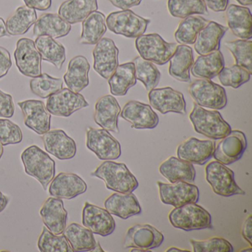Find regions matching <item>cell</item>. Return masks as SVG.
I'll return each mask as SVG.
<instances>
[{
    "mask_svg": "<svg viewBox=\"0 0 252 252\" xmlns=\"http://www.w3.org/2000/svg\"><path fill=\"white\" fill-rule=\"evenodd\" d=\"M91 175L103 180L108 189L116 192H133L138 187L135 175L123 163L105 160Z\"/></svg>",
    "mask_w": 252,
    "mask_h": 252,
    "instance_id": "obj_1",
    "label": "cell"
},
{
    "mask_svg": "<svg viewBox=\"0 0 252 252\" xmlns=\"http://www.w3.org/2000/svg\"><path fill=\"white\" fill-rule=\"evenodd\" d=\"M21 159L26 173L37 180L43 189L46 190L55 177V161L36 145L26 148L22 153Z\"/></svg>",
    "mask_w": 252,
    "mask_h": 252,
    "instance_id": "obj_2",
    "label": "cell"
},
{
    "mask_svg": "<svg viewBox=\"0 0 252 252\" xmlns=\"http://www.w3.org/2000/svg\"><path fill=\"white\" fill-rule=\"evenodd\" d=\"M189 119L197 133L210 139H222L231 131L218 110H208L194 103L189 114Z\"/></svg>",
    "mask_w": 252,
    "mask_h": 252,
    "instance_id": "obj_3",
    "label": "cell"
},
{
    "mask_svg": "<svg viewBox=\"0 0 252 252\" xmlns=\"http://www.w3.org/2000/svg\"><path fill=\"white\" fill-rule=\"evenodd\" d=\"M172 226L186 231L212 228V216L197 203H190L175 208L169 215Z\"/></svg>",
    "mask_w": 252,
    "mask_h": 252,
    "instance_id": "obj_4",
    "label": "cell"
},
{
    "mask_svg": "<svg viewBox=\"0 0 252 252\" xmlns=\"http://www.w3.org/2000/svg\"><path fill=\"white\" fill-rule=\"evenodd\" d=\"M177 46L176 43L166 42L158 33L141 35L135 40V48L140 57L158 65L166 64Z\"/></svg>",
    "mask_w": 252,
    "mask_h": 252,
    "instance_id": "obj_5",
    "label": "cell"
},
{
    "mask_svg": "<svg viewBox=\"0 0 252 252\" xmlns=\"http://www.w3.org/2000/svg\"><path fill=\"white\" fill-rule=\"evenodd\" d=\"M189 93L195 104L202 107L222 110L228 102L225 89L209 79H199L191 82Z\"/></svg>",
    "mask_w": 252,
    "mask_h": 252,
    "instance_id": "obj_6",
    "label": "cell"
},
{
    "mask_svg": "<svg viewBox=\"0 0 252 252\" xmlns=\"http://www.w3.org/2000/svg\"><path fill=\"white\" fill-rule=\"evenodd\" d=\"M150 23V20L129 9L111 13L106 19L107 28L110 32L126 38H138L144 35Z\"/></svg>",
    "mask_w": 252,
    "mask_h": 252,
    "instance_id": "obj_7",
    "label": "cell"
},
{
    "mask_svg": "<svg viewBox=\"0 0 252 252\" xmlns=\"http://www.w3.org/2000/svg\"><path fill=\"white\" fill-rule=\"evenodd\" d=\"M206 179L218 195L228 197L246 194L236 183L234 172L218 160L206 166Z\"/></svg>",
    "mask_w": 252,
    "mask_h": 252,
    "instance_id": "obj_8",
    "label": "cell"
},
{
    "mask_svg": "<svg viewBox=\"0 0 252 252\" xmlns=\"http://www.w3.org/2000/svg\"><path fill=\"white\" fill-rule=\"evenodd\" d=\"M86 146L101 160H116L122 156L120 143L106 129L88 128Z\"/></svg>",
    "mask_w": 252,
    "mask_h": 252,
    "instance_id": "obj_9",
    "label": "cell"
},
{
    "mask_svg": "<svg viewBox=\"0 0 252 252\" xmlns=\"http://www.w3.org/2000/svg\"><path fill=\"white\" fill-rule=\"evenodd\" d=\"M14 58L17 68L24 76L35 78L42 74V57L32 39L23 38L17 41Z\"/></svg>",
    "mask_w": 252,
    "mask_h": 252,
    "instance_id": "obj_10",
    "label": "cell"
},
{
    "mask_svg": "<svg viewBox=\"0 0 252 252\" xmlns=\"http://www.w3.org/2000/svg\"><path fill=\"white\" fill-rule=\"evenodd\" d=\"M160 200L164 204L180 207L190 203H197L200 197L199 189L191 183L179 182L174 184L157 183Z\"/></svg>",
    "mask_w": 252,
    "mask_h": 252,
    "instance_id": "obj_11",
    "label": "cell"
},
{
    "mask_svg": "<svg viewBox=\"0 0 252 252\" xmlns=\"http://www.w3.org/2000/svg\"><path fill=\"white\" fill-rule=\"evenodd\" d=\"M88 106L89 104L82 94L73 92L68 88H63L48 97L46 108L54 116L69 117Z\"/></svg>",
    "mask_w": 252,
    "mask_h": 252,
    "instance_id": "obj_12",
    "label": "cell"
},
{
    "mask_svg": "<svg viewBox=\"0 0 252 252\" xmlns=\"http://www.w3.org/2000/svg\"><path fill=\"white\" fill-rule=\"evenodd\" d=\"M148 97L150 106L161 114L187 113V103L184 94L172 88H155L149 92Z\"/></svg>",
    "mask_w": 252,
    "mask_h": 252,
    "instance_id": "obj_13",
    "label": "cell"
},
{
    "mask_svg": "<svg viewBox=\"0 0 252 252\" xmlns=\"http://www.w3.org/2000/svg\"><path fill=\"white\" fill-rule=\"evenodd\" d=\"M247 148L246 135L240 130H232L222 138L214 150L213 157L228 166L241 158Z\"/></svg>",
    "mask_w": 252,
    "mask_h": 252,
    "instance_id": "obj_14",
    "label": "cell"
},
{
    "mask_svg": "<svg viewBox=\"0 0 252 252\" xmlns=\"http://www.w3.org/2000/svg\"><path fill=\"white\" fill-rule=\"evenodd\" d=\"M119 48L109 38H102L93 51L94 68L105 79L112 76L119 65Z\"/></svg>",
    "mask_w": 252,
    "mask_h": 252,
    "instance_id": "obj_15",
    "label": "cell"
},
{
    "mask_svg": "<svg viewBox=\"0 0 252 252\" xmlns=\"http://www.w3.org/2000/svg\"><path fill=\"white\" fill-rule=\"evenodd\" d=\"M163 240L164 236L157 228L150 224H136L126 231L125 247L150 251L159 247Z\"/></svg>",
    "mask_w": 252,
    "mask_h": 252,
    "instance_id": "obj_16",
    "label": "cell"
},
{
    "mask_svg": "<svg viewBox=\"0 0 252 252\" xmlns=\"http://www.w3.org/2000/svg\"><path fill=\"white\" fill-rule=\"evenodd\" d=\"M18 105L23 112L26 126L40 135L51 130V114L43 101L26 100L18 102Z\"/></svg>",
    "mask_w": 252,
    "mask_h": 252,
    "instance_id": "obj_17",
    "label": "cell"
},
{
    "mask_svg": "<svg viewBox=\"0 0 252 252\" xmlns=\"http://www.w3.org/2000/svg\"><path fill=\"white\" fill-rule=\"evenodd\" d=\"M82 224L94 234L101 237L110 235L116 229V222L106 209L85 203L82 211Z\"/></svg>",
    "mask_w": 252,
    "mask_h": 252,
    "instance_id": "obj_18",
    "label": "cell"
},
{
    "mask_svg": "<svg viewBox=\"0 0 252 252\" xmlns=\"http://www.w3.org/2000/svg\"><path fill=\"white\" fill-rule=\"evenodd\" d=\"M120 115L135 129H154L159 123L158 116L151 106L138 101H128Z\"/></svg>",
    "mask_w": 252,
    "mask_h": 252,
    "instance_id": "obj_19",
    "label": "cell"
},
{
    "mask_svg": "<svg viewBox=\"0 0 252 252\" xmlns=\"http://www.w3.org/2000/svg\"><path fill=\"white\" fill-rule=\"evenodd\" d=\"M215 146L214 141L199 140L191 137L178 146L177 156L181 160L202 166L213 156Z\"/></svg>",
    "mask_w": 252,
    "mask_h": 252,
    "instance_id": "obj_20",
    "label": "cell"
},
{
    "mask_svg": "<svg viewBox=\"0 0 252 252\" xmlns=\"http://www.w3.org/2000/svg\"><path fill=\"white\" fill-rule=\"evenodd\" d=\"M50 184L49 194L52 197L66 200L75 198L88 189L86 182L74 173L61 172Z\"/></svg>",
    "mask_w": 252,
    "mask_h": 252,
    "instance_id": "obj_21",
    "label": "cell"
},
{
    "mask_svg": "<svg viewBox=\"0 0 252 252\" xmlns=\"http://www.w3.org/2000/svg\"><path fill=\"white\" fill-rule=\"evenodd\" d=\"M47 153L59 160H70L76 156L77 147L73 138L63 129L49 130L42 137Z\"/></svg>",
    "mask_w": 252,
    "mask_h": 252,
    "instance_id": "obj_22",
    "label": "cell"
},
{
    "mask_svg": "<svg viewBox=\"0 0 252 252\" xmlns=\"http://www.w3.org/2000/svg\"><path fill=\"white\" fill-rule=\"evenodd\" d=\"M122 109L116 98L111 95H104L97 100L94 121L102 129L119 133V116Z\"/></svg>",
    "mask_w": 252,
    "mask_h": 252,
    "instance_id": "obj_23",
    "label": "cell"
},
{
    "mask_svg": "<svg viewBox=\"0 0 252 252\" xmlns=\"http://www.w3.org/2000/svg\"><path fill=\"white\" fill-rule=\"evenodd\" d=\"M41 218L45 226L54 234L60 235L65 229L67 212L63 200L57 197H48L41 208Z\"/></svg>",
    "mask_w": 252,
    "mask_h": 252,
    "instance_id": "obj_24",
    "label": "cell"
},
{
    "mask_svg": "<svg viewBox=\"0 0 252 252\" xmlns=\"http://www.w3.org/2000/svg\"><path fill=\"white\" fill-rule=\"evenodd\" d=\"M225 16L228 29L234 36L243 40L252 39V17L249 8L228 5Z\"/></svg>",
    "mask_w": 252,
    "mask_h": 252,
    "instance_id": "obj_25",
    "label": "cell"
},
{
    "mask_svg": "<svg viewBox=\"0 0 252 252\" xmlns=\"http://www.w3.org/2000/svg\"><path fill=\"white\" fill-rule=\"evenodd\" d=\"M228 31V28L214 21H209L200 30L194 43L197 54L206 55L220 50L221 39Z\"/></svg>",
    "mask_w": 252,
    "mask_h": 252,
    "instance_id": "obj_26",
    "label": "cell"
},
{
    "mask_svg": "<svg viewBox=\"0 0 252 252\" xmlns=\"http://www.w3.org/2000/svg\"><path fill=\"white\" fill-rule=\"evenodd\" d=\"M104 207L109 213L123 220L141 213V205L132 192L114 193L106 199Z\"/></svg>",
    "mask_w": 252,
    "mask_h": 252,
    "instance_id": "obj_27",
    "label": "cell"
},
{
    "mask_svg": "<svg viewBox=\"0 0 252 252\" xmlns=\"http://www.w3.org/2000/svg\"><path fill=\"white\" fill-rule=\"evenodd\" d=\"M89 62L83 56H77L70 60L64 80L67 88L74 93H80L89 85Z\"/></svg>",
    "mask_w": 252,
    "mask_h": 252,
    "instance_id": "obj_28",
    "label": "cell"
},
{
    "mask_svg": "<svg viewBox=\"0 0 252 252\" xmlns=\"http://www.w3.org/2000/svg\"><path fill=\"white\" fill-rule=\"evenodd\" d=\"M71 25L59 14L48 13L37 19L33 27V36H48L55 39L64 37L71 31Z\"/></svg>",
    "mask_w": 252,
    "mask_h": 252,
    "instance_id": "obj_29",
    "label": "cell"
},
{
    "mask_svg": "<svg viewBox=\"0 0 252 252\" xmlns=\"http://www.w3.org/2000/svg\"><path fill=\"white\" fill-rule=\"evenodd\" d=\"M159 172L171 184L179 181L192 184L195 180V169L192 163L173 156L166 159L160 165Z\"/></svg>",
    "mask_w": 252,
    "mask_h": 252,
    "instance_id": "obj_30",
    "label": "cell"
},
{
    "mask_svg": "<svg viewBox=\"0 0 252 252\" xmlns=\"http://www.w3.org/2000/svg\"><path fill=\"white\" fill-rule=\"evenodd\" d=\"M169 62V73L172 78L179 82H191L190 69L194 63L192 48L188 45H178Z\"/></svg>",
    "mask_w": 252,
    "mask_h": 252,
    "instance_id": "obj_31",
    "label": "cell"
},
{
    "mask_svg": "<svg viewBox=\"0 0 252 252\" xmlns=\"http://www.w3.org/2000/svg\"><path fill=\"white\" fill-rule=\"evenodd\" d=\"M97 0H66L59 8V15L70 25L82 23L98 10Z\"/></svg>",
    "mask_w": 252,
    "mask_h": 252,
    "instance_id": "obj_32",
    "label": "cell"
},
{
    "mask_svg": "<svg viewBox=\"0 0 252 252\" xmlns=\"http://www.w3.org/2000/svg\"><path fill=\"white\" fill-rule=\"evenodd\" d=\"M225 67L223 55L218 51L206 55L200 56L191 66V74L197 79H211L218 76Z\"/></svg>",
    "mask_w": 252,
    "mask_h": 252,
    "instance_id": "obj_33",
    "label": "cell"
},
{
    "mask_svg": "<svg viewBox=\"0 0 252 252\" xmlns=\"http://www.w3.org/2000/svg\"><path fill=\"white\" fill-rule=\"evenodd\" d=\"M107 80L112 95L116 96L126 95L128 91L136 85L137 79L133 63L118 65L114 73Z\"/></svg>",
    "mask_w": 252,
    "mask_h": 252,
    "instance_id": "obj_34",
    "label": "cell"
},
{
    "mask_svg": "<svg viewBox=\"0 0 252 252\" xmlns=\"http://www.w3.org/2000/svg\"><path fill=\"white\" fill-rule=\"evenodd\" d=\"M107 32L106 17L100 11L91 13L82 22V32L79 43L82 45H96Z\"/></svg>",
    "mask_w": 252,
    "mask_h": 252,
    "instance_id": "obj_35",
    "label": "cell"
},
{
    "mask_svg": "<svg viewBox=\"0 0 252 252\" xmlns=\"http://www.w3.org/2000/svg\"><path fill=\"white\" fill-rule=\"evenodd\" d=\"M34 42L42 60L51 63L58 70H61L66 60V50L64 45L48 36H38Z\"/></svg>",
    "mask_w": 252,
    "mask_h": 252,
    "instance_id": "obj_36",
    "label": "cell"
},
{
    "mask_svg": "<svg viewBox=\"0 0 252 252\" xmlns=\"http://www.w3.org/2000/svg\"><path fill=\"white\" fill-rule=\"evenodd\" d=\"M37 20L36 10L26 5L19 7L14 14L7 19L5 26L9 36H20L29 32Z\"/></svg>",
    "mask_w": 252,
    "mask_h": 252,
    "instance_id": "obj_37",
    "label": "cell"
},
{
    "mask_svg": "<svg viewBox=\"0 0 252 252\" xmlns=\"http://www.w3.org/2000/svg\"><path fill=\"white\" fill-rule=\"evenodd\" d=\"M63 234L73 252H91L96 245L94 233L76 222L70 223Z\"/></svg>",
    "mask_w": 252,
    "mask_h": 252,
    "instance_id": "obj_38",
    "label": "cell"
},
{
    "mask_svg": "<svg viewBox=\"0 0 252 252\" xmlns=\"http://www.w3.org/2000/svg\"><path fill=\"white\" fill-rule=\"evenodd\" d=\"M208 20L200 16H189L179 23L175 31V39L180 45H193L197 34L206 26Z\"/></svg>",
    "mask_w": 252,
    "mask_h": 252,
    "instance_id": "obj_39",
    "label": "cell"
},
{
    "mask_svg": "<svg viewBox=\"0 0 252 252\" xmlns=\"http://www.w3.org/2000/svg\"><path fill=\"white\" fill-rule=\"evenodd\" d=\"M167 8L169 14L175 18L184 19L194 14H209L203 0H168Z\"/></svg>",
    "mask_w": 252,
    "mask_h": 252,
    "instance_id": "obj_40",
    "label": "cell"
},
{
    "mask_svg": "<svg viewBox=\"0 0 252 252\" xmlns=\"http://www.w3.org/2000/svg\"><path fill=\"white\" fill-rule=\"evenodd\" d=\"M135 78L141 81L148 91L155 89L158 85L160 79V70L151 62L144 60L141 57L134 59Z\"/></svg>",
    "mask_w": 252,
    "mask_h": 252,
    "instance_id": "obj_41",
    "label": "cell"
},
{
    "mask_svg": "<svg viewBox=\"0 0 252 252\" xmlns=\"http://www.w3.org/2000/svg\"><path fill=\"white\" fill-rule=\"evenodd\" d=\"M38 248L42 252H73L65 236L57 235L51 232L46 226L42 228V231L38 240Z\"/></svg>",
    "mask_w": 252,
    "mask_h": 252,
    "instance_id": "obj_42",
    "label": "cell"
},
{
    "mask_svg": "<svg viewBox=\"0 0 252 252\" xmlns=\"http://www.w3.org/2000/svg\"><path fill=\"white\" fill-rule=\"evenodd\" d=\"M30 88L34 95L42 98H48L63 88V79L54 78L47 73L33 78L30 82Z\"/></svg>",
    "mask_w": 252,
    "mask_h": 252,
    "instance_id": "obj_43",
    "label": "cell"
},
{
    "mask_svg": "<svg viewBox=\"0 0 252 252\" xmlns=\"http://www.w3.org/2000/svg\"><path fill=\"white\" fill-rule=\"evenodd\" d=\"M225 45L232 54L236 64L246 69L252 74V41L236 39L225 42Z\"/></svg>",
    "mask_w": 252,
    "mask_h": 252,
    "instance_id": "obj_44",
    "label": "cell"
},
{
    "mask_svg": "<svg viewBox=\"0 0 252 252\" xmlns=\"http://www.w3.org/2000/svg\"><path fill=\"white\" fill-rule=\"evenodd\" d=\"M252 74L246 69L237 64L224 67L218 74L220 82L225 87L237 89L250 80Z\"/></svg>",
    "mask_w": 252,
    "mask_h": 252,
    "instance_id": "obj_45",
    "label": "cell"
},
{
    "mask_svg": "<svg viewBox=\"0 0 252 252\" xmlns=\"http://www.w3.org/2000/svg\"><path fill=\"white\" fill-rule=\"evenodd\" d=\"M194 252H232V245L221 237H212L205 240H190Z\"/></svg>",
    "mask_w": 252,
    "mask_h": 252,
    "instance_id": "obj_46",
    "label": "cell"
},
{
    "mask_svg": "<svg viewBox=\"0 0 252 252\" xmlns=\"http://www.w3.org/2000/svg\"><path fill=\"white\" fill-rule=\"evenodd\" d=\"M21 128L8 119H0V144L2 146L20 144L23 141Z\"/></svg>",
    "mask_w": 252,
    "mask_h": 252,
    "instance_id": "obj_47",
    "label": "cell"
},
{
    "mask_svg": "<svg viewBox=\"0 0 252 252\" xmlns=\"http://www.w3.org/2000/svg\"><path fill=\"white\" fill-rule=\"evenodd\" d=\"M15 113V106L11 95L0 90V117H13Z\"/></svg>",
    "mask_w": 252,
    "mask_h": 252,
    "instance_id": "obj_48",
    "label": "cell"
},
{
    "mask_svg": "<svg viewBox=\"0 0 252 252\" xmlns=\"http://www.w3.org/2000/svg\"><path fill=\"white\" fill-rule=\"evenodd\" d=\"M11 66L12 62L9 51L0 46V79L8 74Z\"/></svg>",
    "mask_w": 252,
    "mask_h": 252,
    "instance_id": "obj_49",
    "label": "cell"
},
{
    "mask_svg": "<svg viewBox=\"0 0 252 252\" xmlns=\"http://www.w3.org/2000/svg\"><path fill=\"white\" fill-rule=\"evenodd\" d=\"M26 6L39 11H47L51 7L52 0H23Z\"/></svg>",
    "mask_w": 252,
    "mask_h": 252,
    "instance_id": "obj_50",
    "label": "cell"
},
{
    "mask_svg": "<svg viewBox=\"0 0 252 252\" xmlns=\"http://www.w3.org/2000/svg\"><path fill=\"white\" fill-rule=\"evenodd\" d=\"M206 7L215 12H223L228 5V0H203Z\"/></svg>",
    "mask_w": 252,
    "mask_h": 252,
    "instance_id": "obj_51",
    "label": "cell"
},
{
    "mask_svg": "<svg viewBox=\"0 0 252 252\" xmlns=\"http://www.w3.org/2000/svg\"><path fill=\"white\" fill-rule=\"evenodd\" d=\"M113 6L122 10H128L133 7L138 6L142 0H108Z\"/></svg>",
    "mask_w": 252,
    "mask_h": 252,
    "instance_id": "obj_52",
    "label": "cell"
},
{
    "mask_svg": "<svg viewBox=\"0 0 252 252\" xmlns=\"http://www.w3.org/2000/svg\"><path fill=\"white\" fill-rule=\"evenodd\" d=\"M252 216L249 215L246 220H245L244 223H243V228H242V236L243 238L252 246Z\"/></svg>",
    "mask_w": 252,
    "mask_h": 252,
    "instance_id": "obj_53",
    "label": "cell"
},
{
    "mask_svg": "<svg viewBox=\"0 0 252 252\" xmlns=\"http://www.w3.org/2000/svg\"><path fill=\"white\" fill-rule=\"evenodd\" d=\"M9 199L3 193L0 191V213L5 210V208L8 206Z\"/></svg>",
    "mask_w": 252,
    "mask_h": 252,
    "instance_id": "obj_54",
    "label": "cell"
},
{
    "mask_svg": "<svg viewBox=\"0 0 252 252\" xmlns=\"http://www.w3.org/2000/svg\"><path fill=\"white\" fill-rule=\"evenodd\" d=\"M4 36H9V34L7 32L5 21L3 19L0 17V38Z\"/></svg>",
    "mask_w": 252,
    "mask_h": 252,
    "instance_id": "obj_55",
    "label": "cell"
},
{
    "mask_svg": "<svg viewBox=\"0 0 252 252\" xmlns=\"http://www.w3.org/2000/svg\"><path fill=\"white\" fill-rule=\"evenodd\" d=\"M236 1L244 6H250L252 4V0H236Z\"/></svg>",
    "mask_w": 252,
    "mask_h": 252,
    "instance_id": "obj_56",
    "label": "cell"
},
{
    "mask_svg": "<svg viewBox=\"0 0 252 252\" xmlns=\"http://www.w3.org/2000/svg\"><path fill=\"white\" fill-rule=\"evenodd\" d=\"M166 252H189L190 251L189 250H185V249H178V248L176 247H171L169 248V249H167V250L166 251Z\"/></svg>",
    "mask_w": 252,
    "mask_h": 252,
    "instance_id": "obj_57",
    "label": "cell"
},
{
    "mask_svg": "<svg viewBox=\"0 0 252 252\" xmlns=\"http://www.w3.org/2000/svg\"><path fill=\"white\" fill-rule=\"evenodd\" d=\"M91 252H104V250H103L102 248L101 247V245H100V243H98V242H96V245H95V248H94V249H93Z\"/></svg>",
    "mask_w": 252,
    "mask_h": 252,
    "instance_id": "obj_58",
    "label": "cell"
},
{
    "mask_svg": "<svg viewBox=\"0 0 252 252\" xmlns=\"http://www.w3.org/2000/svg\"><path fill=\"white\" fill-rule=\"evenodd\" d=\"M4 149L3 146L0 144V159L2 158V156H3Z\"/></svg>",
    "mask_w": 252,
    "mask_h": 252,
    "instance_id": "obj_59",
    "label": "cell"
},
{
    "mask_svg": "<svg viewBox=\"0 0 252 252\" xmlns=\"http://www.w3.org/2000/svg\"><path fill=\"white\" fill-rule=\"evenodd\" d=\"M252 251V248H248L246 249H243V250H241V252H251Z\"/></svg>",
    "mask_w": 252,
    "mask_h": 252,
    "instance_id": "obj_60",
    "label": "cell"
}]
</instances>
